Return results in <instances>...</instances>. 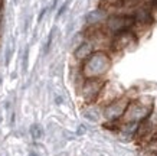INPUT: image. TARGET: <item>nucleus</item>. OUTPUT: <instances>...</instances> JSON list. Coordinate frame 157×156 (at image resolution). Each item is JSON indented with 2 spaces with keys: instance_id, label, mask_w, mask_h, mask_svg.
I'll use <instances>...</instances> for the list:
<instances>
[{
  "instance_id": "obj_1",
  "label": "nucleus",
  "mask_w": 157,
  "mask_h": 156,
  "mask_svg": "<svg viewBox=\"0 0 157 156\" xmlns=\"http://www.w3.org/2000/svg\"><path fill=\"white\" fill-rule=\"evenodd\" d=\"M111 68V58L107 52L95 51L90 58L82 62V77L84 80L90 78H104V75Z\"/></svg>"
},
{
  "instance_id": "obj_2",
  "label": "nucleus",
  "mask_w": 157,
  "mask_h": 156,
  "mask_svg": "<svg viewBox=\"0 0 157 156\" xmlns=\"http://www.w3.org/2000/svg\"><path fill=\"white\" fill-rule=\"evenodd\" d=\"M151 110H153V101L144 103L143 100H131L123 118H121V122H123V124H128V123L140 124L143 120H146L147 117L151 116Z\"/></svg>"
},
{
  "instance_id": "obj_3",
  "label": "nucleus",
  "mask_w": 157,
  "mask_h": 156,
  "mask_svg": "<svg viewBox=\"0 0 157 156\" xmlns=\"http://www.w3.org/2000/svg\"><path fill=\"white\" fill-rule=\"evenodd\" d=\"M131 100L127 97H118V98L113 100L111 103L105 104L104 107V117L108 120V123H118L123 118L125 110L128 107Z\"/></svg>"
},
{
  "instance_id": "obj_4",
  "label": "nucleus",
  "mask_w": 157,
  "mask_h": 156,
  "mask_svg": "<svg viewBox=\"0 0 157 156\" xmlns=\"http://www.w3.org/2000/svg\"><path fill=\"white\" fill-rule=\"evenodd\" d=\"M105 87L104 78H90V80H84V84L81 87V97L84 101L88 104L94 103L100 98L101 93Z\"/></svg>"
},
{
  "instance_id": "obj_5",
  "label": "nucleus",
  "mask_w": 157,
  "mask_h": 156,
  "mask_svg": "<svg viewBox=\"0 0 157 156\" xmlns=\"http://www.w3.org/2000/svg\"><path fill=\"white\" fill-rule=\"evenodd\" d=\"M138 41V36L136 33L128 29V30H123V32L115 33L113 39H111V49H114L117 52L125 51L128 49L131 45H136Z\"/></svg>"
},
{
  "instance_id": "obj_6",
  "label": "nucleus",
  "mask_w": 157,
  "mask_h": 156,
  "mask_svg": "<svg viewBox=\"0 0 157 156\" xmlns=\"http://www.w3.org/2000/svg\"><path fill=\"white\" fill-rule=\"evenodd\" d=\"M97 51V48H95V45L91 42V41H84V42L79 45V46L75 49V58L78 59V61H81V62H84L86 59V58H90L94 52Z\"/></svg>"
},
{
  "instance_id": "obj_7",
  "label": "nucleus",
  "mask_w": 157,
  "mask_h": 156,
  "mask_svg": "<svg viewBox=\"0 0 157 156\" xmlns=\"http://www.w3.org/2000/svg\"><path fill=\"white\" fill-rule=\"evenodd\" d=\"M30 134H32V137L33 139H40V137L43 136V130H42V127L39 126V124H33L32 127H30Z\"/></svg>"
},
{
  "instance_id": "obj_8",
  "label": "nucleus",
  "mask_w": 157,
  "mask_h": 156,
  "mask_svg": "<svg viewBox=\"0 0 157 156\" xmlns=\"http://www.w3.org/2000/svg\"><path fill=\"white\" fill-rule=\"evenodd\" d=\"M55 30V29H53ZM53 30L51 33H49V38H48V42H46V45H45V52L49 51V48H51V43H52V39H53Z\"/></svg>"
},
{
  "instance_id": "obj_9",
  "label": "nucleus",
  "mask_w": 157,
  "mask_h": 156,
  "mask_svg": "<svg viewBox=\"0 0 157 156\" xmlns=\"http://www.w3.org/2000/svg\"><path fill=\"white\" fill-rule=\"evenodd\" d=\"M67 3H65V5H63V6H62V7H61V9H59V12H58V18H59V16H61V14L62 13H63V12H65V10H67Z\"/></svg>"
},
{
  "instance_id": "obj_10",
  "label": "nucleus",
  "mask_w": 157,
  "mask_h": 156,
  "mask_svg": "<svg viewBox=\"0 0 157 156\" xmlns=\"http://www.w3.org/2000/svg\"><path fill=\"white\" fill-rule=\"evenodd\" d=\"M10 61V48H7V51H6V65L9 64Z\"/></svg>"
},
{
  "instance_id": "obj_11",
  "label": "nucleus",
  "mask_w": 157,
  "mask_h": 156,
  "mask_svg": "<svg viewBox=\"0 0 157 156\" xmlns=\"http://www.w3.org/2000/svg\"><path fill=\"white\" fill-rule=\"evenodd\" d=\"M56 103H58V104L62 103V98H61V97H56Z\"/></svg>"
},
{
  "instance_id": "obj_12",
  "label": "nucleus",
  "mask_w": 157,
  "mask_h": 156,
  "mask_svg": "<svg viewBox=\"0 0 157 156\" xmlns=\"http://www.w3.org/2000/svg\"><path fill=\"white\" fill-rule=\"evenodd\" d=\"M29 156H38V155H36L35 152H30V153H29Z\"/></svg>"
}]
</instances>
